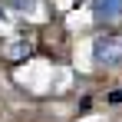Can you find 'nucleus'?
Returning <instances> with one entry per match:
<instances>
[{"instance_id": "obj_1", "label": "nucleus", "mask_w": 122, "mask_h": 122, "mask_svg": "<svg viewBox=\"0 0 122 122\" xmlns=\"http://www.w3.org/2000/svg\"><path fill=\"white\" fill-rule=\"evenodd\" d=\"M92 60L99 63V66H106V69L122 66V36L119 33L96 36V43H92Z\"/></svg>"}, {"instance_id": "obj_2", "label": "nucleus", "mask_w": 122, "mask_h": 122, "mask_svg": "<svg viewBox=\"0 0 122 122\" xmlns=\"http://www.w3.org/2000/svg\"><path fill=\"white\" fill-rule=\"evenodd\" d=\"M92 17L99 23L122 20V0H92Z\"/></svg>"}, {"instance_id": "obj_3", "label": "nucleus", "mask_w": 122, "mask_h": 122, "mask_svg": "<svg viewBox=\"0 0 122 122\" xmlns=\"http://www.w3.org/2000/svg\"><path fill=\"white\" fill-rule=\"evenodd\" d=\"M13 7H17V10H23V7H33V3H30V0H13Z\"/></svg>"}]
</instances>
